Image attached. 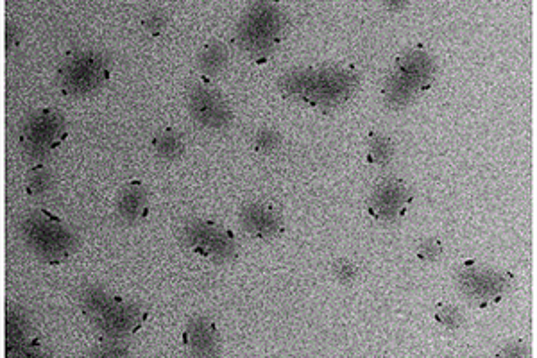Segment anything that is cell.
Here are the masks:
<instances>
[{"mask_svg": "<svg viewBox=\"0 0 537 358\" xmlns=\"http://www.w3.org/2000/svg\"><path fill=\"white\" fill-rule=\"evenodd\" d=\"M358 86L360 74L350 65L303 67L278 79V88L287 99L323 111L348 103Z\"/></svg>", "mask_w": 537, "mask_h": 358, "instance_id": "cell-1", "label": "cell"}, {"mask_svg": "<svg viewBox=\"0 0 537 358\" xmlns=\"http://www.w3.org/2000/svg\"><path fill=\"white\" fill-rule=\"evenodd\" d=\"M79 305L86 319L106 339L126 341L140 332L149 319L147 308L97 283H88L79 290Z\"/></svg>", "mask_w": 537, "mask_h": 358, "instance_id": "cell-2", "label": "cell"}, {"mask_svg": "<svg viewBox=\"0 0 537 358\" xmlns=\"http://www.w3.org/2000/svg\"><path fill=\"white\" fill-rule=\"evenodd\" d=\"M17 233L22 244L45 264H63L79 249L76 231L45 208H35L20 215Z\"/></svg>", "mask_w": 537, "mask_h": 358, "instance_id": "cell-3", "label": "cell"}, {"mask_svg": "<svg viewBox=\"0 0 537 358\" xmlns=\"http://www.w3.org/2000/svg\"><path fill=\"white\" fill-rule=\"evenodd\" d=\"M437 76L434 56L423 47L403 52L385 79L382 99L387 108L403 110L427 94Z\"/></svg>", "mask_w": 537, "mask_h": 358, "instance_id": "cell-4", "label": "cell"}, {"mask_svg": "<svg viewBox=\"0 0 537 358\" xmlns=\"http://www.w3.org/2000/svg\"><path fill=\"white\" fill-rule=\"evenodd\" d=\"M111 56L97 47H79L67 54L58 70L61 94L72 99L101 90L111 77Z\"/></svg>", "mask_w": 537, "mask_h": 358, "instance_id": "cell-5", "label": "cell"}, {"mask_svg": "<svg viewBox=\"0 0 537 358\" xmlns=\"http://www.w3.org/2000/svg\"><path fill=\"white\" fill-rule=\"evenodd\" d=\"M285 27L287 18L282 9L269 2H258L240 18L235 42L249 56H267L282 42Z\"/></svg>", "mask_w": 537, "mask_h": 358, "instance_id": "cell-6", "label": "cell"}, {"mask_svg": "<svg viewBox=\"0 0 537 358\" xmlns=\"http://www.w3.org/2000/svg\"><path fill=\"white\" fill-rule=\"evenodd\" d=\"M67 137V119L54 108H40L29 113L18 129L20 151L31 162L49 158L60 149Z\"/></svg>", "mask_w": 537, "mask_h": 358, "instance_id": "cell-7", "label": "cell"}, {"mask_svg": "<svg viewBox=\"0 0 537 358\" xmlns=\"http://www.w3.org/2000/svg\"><path fill=\"white\" fill-rule=\"evenodd\" d=\"M453 280L469 303L478 308H489L498 305L511 292L514 276L477 260H466L453 273Z\"/></svg>", "mask_w": 537, "mask_h": 358, "instance_id": "cell-8", "label": "cell"}, {"mask_svg": "<svg viewBox=\"0 0 537 358\" xmlns=\"http://www.w3.org/2000/svg\"><path fill=\"white\" fill-rule=\"evenodd\" d=\"M179 240L192 253L214 264H228L239 253V242L233 231L217 222L188 219L179 228Z\"/></svg>", "mask_w": 537, "mask_h": 358, "instance_id": "cell-9", "label": "cell"}, {"mask_svg": "<svg viewBox=\"0 0 537 358\" xmlns=\"http://www.w3.org/2000/svg\"><path fill=\"white\" fill-rule=\"evenodd\" d=\"M188 111L196 124L212 131L230 128L233 110L224 95L206 79L194 81L187 90Z\"/></svg>", "mask_w": 537, "mask_h": 358, "instance_id": "cell-10", "label": "cell"}, {"mask_svg": "<svg viewBox=\"0 0 537 358\" xmlns=\"http://www.w3.org/2000/svg\"><path fill=\"white\" fill-rule=\"evenodd\" d=\"M412 201V188L403 179L385 178L367 199V214L378 224H396L407 215Z\"/></svg>", "mask_w": 537, "mask_h": 358, "instance_id": "cell-11", "label": "cell"}, {"mask_svg": "<svg viewBox=\"0 0 537 358\" xmlns=\"http://www.w3.org/2000/svg\"><path fill=\"white\" fill-rule=\"evenodd\" d=\"M6 350L9 357H38L42 344L36 339L26 308L11 303L6 312Z\"/></svg>", "mask_w": 537, "mask_h": 358, "instance_id": "cell-12", "label": "cell"}, {"mask_svg": "<svg viewBox=\"0 0 537 358\" xmlns=\"http://www.w3.org/2000/svg\"><path fill=\"white\" fill-rule=\"evenodd\" d=\"M239 221L253 239L274 240L282 235L283 217L273 205L264 201H251L240 208Z\"/></svg>", "mask_w": 537, "mask_h": 358, "instance_id": "cell-13", "label": "cell"}, {"mask_svg": "<svg viewBox=\"0 0 537 358\" xmlns=\"http://www.w3.org/2000/svg\"><path fill=\"white\" fill-rule=\"evenodd\" d=\"M183 346L192 357H217L221 353V333L212 319L192 317L183 330Z\"/></svg>", "mask_w": 537, "mask_h": 358, "instance_id": "cell-14", "label": "cell"}, {"mask_svg": "<svg viewBox=\"0 0 537 358\" xmlns=\"http://www.w3.org/2000/svg\"><path fill=\"white\" fill-rule=\"evenodd\" d=\"M115 210L122 224L135 226L144 222L149 215V196H147L144 183L138 179H131L120 188Z\"/></svg>", "mask_w": 537, "mask_h": 358, "instance_id": "cell-15", "label": "cell"}, {"mask_svg": "<svg viewBox=\"0 0 537 358\" xmlns=\"http://www.w3.org/2000/svg\"><path fill=\"white\" fill-rule=\"evenodd\" d=\"M230 60L228 47L219 40L206 43L205 47L197 56V69L201 70L206 77H214L226 69Z\"/></svg>", "mask_w": 537, "mask_h": 358, "instance_id": "cell-16", "label": "cell"}, {"mask_svg": "<svg viewBox=\"0 0 537 358\" xmlns=\"http://www.w3.org/2000/svg\"><path fill=\"white\" fill-rule=\"evenodd\" d=\"M153 149L165 162H176L185 154V140L176 129L165 128L153 137Z\"/></svg>", "mask_w": 537, "mask_h": 358, "instance_id": "cell-17", "label": "cell"}, {"mask_svg": "<svg viewBox=\"0 0 537 358\" xmlns=\"http://www.w3.org/2000/svg\"><path fill=\"white\" fill-rule=\"evenodd\" d=\"M54 174L49 167H45L42 163H36L33 167H29L26 172V192L27 196L33 199H42L49 196L54 190Z\"/></svg>", "mask_w": 537, "mask_h": 358, "instance_id": "cell-18", "label": "cell"}, {"mask_svg": "<svg viewBox=\"0 0 537 358\" xmlns=\"http://www.w3.org/2000/svg\"><path fill=\"white\" fill-rule=\"evenodd\" d=\"M394 151L396 147L391 137L384 133H371L367 138L366 162L375 167H384L393 160Z\"/></svg>", "mask_w": 537, "mask_h": 358, "instance_id": "cell-19", "label": "cell"}, {"mask_svg": "<svg viewBox=\"0 0 537 358\" xmlns=\"http://www.w3.org/2000/svg\"><path fill=\"white\" fill-rule=\"evenodd\" d=\"M283 137L274 128H260L253 137V147L256 153L273 154L280 149Z\"/></svg>", "mask_w": 537, "mask_h": 358, "instance_id": "cell-20", "label": "cell"}, {"mask_svg": "<svg viewBox=\"0 0 537 358\" xmlns=\"http://www.w3.org/2000/svg\"><path fill=\"white\" fill-rule=\"evenodd\" d=\"M88 357L119 358L129 357V346L122 339H106L86 353Z\"/></svg>", "mask_w": 537, "mask_h": 358, "instance_id": "cell-21", "label": "cell"}, {"mask_svg": "<svg viewBox=\"0 0 537 358\" xmlns=\"http://www.w3.org/2000/svg\"><path fill=\"white\" fill-rule=\"evenodd\" d=\"M332 274L333 278L341 285H351V283L357 282L358 276H360V269H358V265L353 260L341 258V260L333 262Z\"/></svg>", "mask_w": 537, "mask_h": 358, "instance_id": "cell-22", "label": "cell"}, {"mask_svg": "<svg viewBox=\"0 0 537 358\" xmlns=\"http://www.w3.org/2000/svg\"><path fill=\"white\" fill-rule=\"evenodd\" d=\"M434 319L435 323L441 324L443 328H448V330H459L464 323L461 310L453 305H439L435 310Z\"/></svg>", "mask_w": 537, "mask_h": 358, "instance_id": "cell-23", "label": "cell"}, {"mask_svg": "<svg viewBox=\"0 0 537 358\" xmlns=\"http://www.w3.org/2000/svg\"><path fill=\"white\" fill-rule=\"evenodd\" d=\"M444 253L443 242L435 237H430V239H425L421 244H419L418 249H416V255H418L421 262L425 264H432V262H437Z\"/></svg>", "mask_w": 537, "mask_h": 358, "instance_id": "cell-24", "label": "cell"}, {"mask_svg": "<svg viewBox=\"0 0 537 358\" xmlns=\"http://www.w3.org/2000/svg\"><path fill=\"white\" fill-rule=\"evenodd\" d=\"M169 26V15L163 9H153L144 18L145 31L149 35L160 36Z\"/></svg>", "mask_w": 537, "mask_h": 358, "instance_id": "cell-25", "label": "cell"}, {"mask_svg": "<svg viewBox=\"0 0 537 358\" xmlns=\"http://www.w3.org/2000/svg\"><path fill=\"white\" fill-rule=\"evenodd\" d=\"M496 355L498 357H529L530 353L527 346H523L521 342H514V344L502 348Z\"/></svg>", "mask_w": 537, "mask_h": 358, "instance_id": "cell-26", "label": "cell"}, {"mask_svg": "<svg viewBox=\"0 0 537 358\" xmlns=\"http://www.w3.org/2000/svg\"><path fill=\"white\" fill-rule=\"evenodd\" d=\"M18 42H20V36L17 33V26L15 24H8V49H15Z\"/></svg>", "mask_w": 537, "mask_h": 358, "instance_id": "cell-27", "label": "cell"}, {"mask_svg": "<svg viewBox=\"0 0 537 358\" xmlns=\"http://www.w3.org/2000/svg\"><path fill=\"white\" fill-rule=\"evenodd\" d=\"M385 6H393L391 9H403V6H409V2H385Z\"/></svg>", "mask_w": 537, "mask_h": 358, "instance_id": "cell-28", "label": "cell"}]
</instances>
